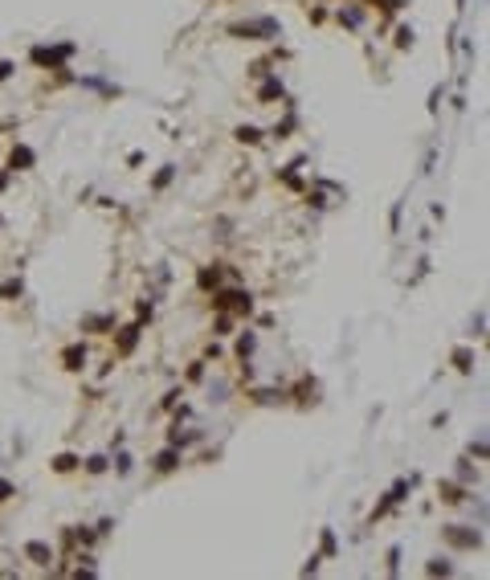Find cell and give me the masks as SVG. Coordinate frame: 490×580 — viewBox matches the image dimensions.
I'll return each mask as SVG.
<instances>
[]
</instances>
